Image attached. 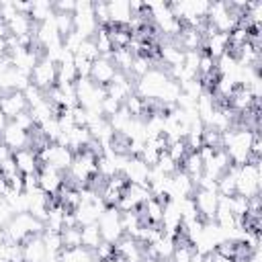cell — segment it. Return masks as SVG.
Instances as JSON below:
<instances>
[{
  "instance_id": "1",
  "label": "cell",
  "mask_w": 262,
  "mask_h": 262,
  "mask_svg": "<svg viewBox=\"0 0 262 262\" xmlns=\"http://www.w3.org/2000/svg\"><path fill=\"white\" fill-rule=\"evenodd\" d=\"M256 135H258V131L246 127L244 123H235L233 127H229L227 131L221 133V149L227 154V158L233 166H242L250 160H256L252 156Z\"/></svg>"
},
{
  "instance_id": "2",
  "label": "cell",
  "mask_w": 262,
  "mask_h": 262,
  "mask_svg": "<svg viewBox=\"0 0 262 262\" xmlns=\"http://www.w3.org/2000/svg\"><path fill=\"white\" fill-rule=\"evenodd\" d=\"M98 147L92 145L88 149H82V151H76L74 154V160L70 164V168L66 170L72 186H90L92 180L96 178V158H98Z\"/></svg>"
},
{
  "instance_id": "3",
  "label": "cell",
  "mask_w": 262,
  "mask_h": 262,
  "mask_svg": "<svg viewBox=\"0 0 262 262\" xmlns=\"http://www.w3.org/2000/svg\"><path fill=\"white\" fill-rule=\"evenodd\" d=\"M45 229L43 221L33 217L31 213H18L8 219V223L2 227V237L12 244H23L29 235H41Z\"/></svg>"
},
{
  "instance_id": "4",
  "label": "cell",
  "mask_w": 262,
  "mask_h": 262,
  "mask_svg": "<svg viewBox=\"0 0 262 262\" xmlns=\"http://www.w3.org/2000/svg\"><path fill=\"white\" fill-rule=\"evenodd\" d=\"M260 188H262L260 160H250L242 166H235V194L252 199V196H260Z\"/></svg>"
},
{
  "instance_id": "5",
  "label": "cell",
  "mask_w": 262,
  "mask_h": 262,
  "mask_svg": "<svg viewBox=\"0 0 262 262\" xmlns=\"http://www.w3.org/2000/svg\"><path fill=\"white\" fill-rule=\"evenodd\" d=\"M145 12L151 16L154 27L164 35V39H176L182 31V23L174 16L170 2H147Z\"/></svg>"
},
{
  "instance_id": "6",
  "label": "cell",
  "mask_w": 262,
  "mask_h": 262,
  "mask_svg": "<svg viewBox=\"0 0 262 262\" xmlns=\"http://www.w3.org/2000/svg\"><path fill=\"white\" fill-rule=\"evenodd\" d=\"M168 80H170V74H168L164 68L154 66V68L147 70L141 78L135 80L133 92H135L139 98H143L145 102H156L158 96H160V92H162V88L166 86Z\"/></svg>"
},
{
  "instance_id": "7",
  "label": "cell",
  "mask_w": 262,
  "mask_h": 262,
  "mask_svg": "<svg viewBox=\"0 0 262 262\" xmlns=\"http://www.w3.org/2000/svg\"><path fill=\"white\" fill-rule=\"evenodd\" d=\"M242 23V12L231 6V2H213L209 4L207 25L219 33H231Z\"/></svg>"
},
{
  "instance_id": "8",
  "label": "cell",
  "mask_w": 262,
  "mask_h": 262,
  "mask_svg": "<svg viewBox=\"0 0 262 262\" xmlns=\"http://www.w3.org/2000/svg\"><path fill=\"white\" fill-rule=\"evenodd\" d=\"M76 88V100L78 106L86 108L88 113H98L100 115V102L106 96L104 86H98L96 82H92L90 78H78L74 82Z\"/></svg>"
},
{
  "instance_id": "9",
  "label": "cell",
  "mask_w": 262,
  "mask_h": 262,
  "mask_svg": "<svg viewBox=\"0 0 262 262\" xmlns=\"http://www.w3.org/2000/svg\"><path fill=\"white\" fill-rule=\"evenodd\" d=\"M37 154H39V162L45 164V166H51L59 172L66 174V170L70 168L72 160H74V151L59 143V141H45L41 147H37Z\"/></svg>"
},
{
  "instance_id": "10",
  "label": "cell",
  "mask_w": 262,
  "mask_h": 262,
  "mask_svg": "<svg viewBox=\"0 0 262 262\" xmlns=\"http://www.w3.org/2000/svg\"><path fill=\"white\" fill-rule=\"evenodd\" d=\"M72 18H74V31L80 33L84 39H92L94 33L100 29V25L94 16V2H90V0L76 2Z\"/></svg>"
},
{
  "instance_id": "11",
  "label": "cell",
  "mask_w": 262,
  "mask_h": 262,
  "mask_svg": "<svg viewBox=\"0 0 262 262\" xmlns=\"http://www.w3.org/2000/svg\"><path fill=\"white\" fill-rule=\"evenodd\" d=\"M98 229H100V235H102V242H108V244H117L125 231H123V223H121V211L117 207H106L102 211V215L98 217L96 221Z\"/></svg>"
},
{
  "instance_id": "12",
  "label": "cell",
  "mask_w": 262,
  "mask_h": 262,
  "mask_svg": "<svg viewBox=\"0 0 262 262\" xmlns=\"http://www.w3.org/2000/svg\"><path fill=\"white\" fill-rule=\"evenodd\" d=\"M31 84L41 88L43 92H49L57 84V63L41 55L31 72Z\"/></svg>"
},
{
  "instance_id": "13",
  "label": "cell",
  "mask_w": 262,
  "mask_h": 262,
  "mask_svg": "<svg viewBox=\"0 0 262 262\" xmlns=\"http://www.w3.org/2000/svg\"><path fill=\"white\" fill-rule=\"evenodd\" d=\"M219 192L215 188H194L192 192V201H194V207L199 211V217L203 221H213L215 217V211H217V205H219Z\"/></svg>"
},
{
  "instance_id": "14",
  "label": "cell",
  "mask_w": 262,
  "mask_h": 262,
  "mask_svg": "<svg viewBox=\"0 0 262 262\" xmlns=\"http://www.w3.org/2000/svg\"><path fill=\"white\" fill-rule=\"evenodd\" d=\"M158 227L166 235H172V237H178L180 235V229H182V213H180L178 201H174V199H166L164 201V213H162V219H160V225Z\"/></svg>"
},
{
  "instance_id": "15",
  "label": "cell",
  "mask_w": 262,
  "mask_h": 262,
  "mask_svg": "<svg viewBox=\"0 0 262 262\" xmlns=\"http://www.w3.org/2000/svg\"><path fill=\"white\" fill-rule=\"evenodd\" d=\"M229 49H231L229 47V35L227 33H219L213 27L205 25V29H203V51L207 55H211L213 59H217L219 55L227 53Z\"/></svg>"
},
{
  "instance_id": "16",
  "label": "cell",
  "mask_w": 262,
  "mask_h": 262,
  "mask_svg": "<svg viewBox=\"0 0 262 262\" xmlns=\"http://www.w3.org/2000/svg\"><path fill=\"white\" fill-rule=\"evenodd\" d=\"M37 184L39 188L51 199V196H57L61 192V188L66 186V180H63V172L51 168V166H45L41 164L39 172H37Z\"/></svg>"
},
{
  "instance_id": "17",
  "label": "cell",
  "mask_w": 262,
  "mask_h": 262,
  "mask_svg": "<svg viewBox=\"0 0 262 262\" xmlns=\"http://www.w3.org/2000/svg\"><path fill=\"white\" fill-rule=\"evenodd\" d=\"M149 172H151V166L145 164L139 156H127L121 176L125 178L127 184H147Z\"/></svg>"
},
{
  "instance_id": "18",
  "label": "cell",
  "mask_w": 262,
  "mask_h": 262,
  "mask_svg": "<svg viewBox=\"0 0 262 262\" xmlns=\"http://www.w3.org/2000/svg\"><path fill=\"white\" fill-rule=\"evenodd\" d=\"M149 196H151V192H149L147 184H127L117 203V209L119 211H137Z\"/></svg>"
},
{
  "instance_id": "19",
  "label": "cell",
  "mask_w": 262,
  "mask_h": 262,
  "mask_svg": "<svg viewBox=\"0 0 262 262\" xmlns=\"http://www.w3.org/2000/svg\"><path fill=\"white\" fill-rule=\"evenodd\" d=\"M115 256L121 258L123 262H143V258L147 256V250L139 239L131 235H123L115 244Z\"/></svg>"
},
{
  "instance_id": "20",
  "label": "cell",
  "mask_w": 262,
  "mask_h": 262,
  "mask_svg": "<svg viewBox=\"0 0 262 262\" xmlns=\"http://www.w3.org/2000/svg\"><path fill=\"white\" fill-rule=\"evenodd\" d=\"M117 68H115V63H113V59H111V55H98L94 61H92V66H90V74H88V78L92 80V82H96L98 86H108L111 82H113V78L117 76Z\"/></svg>"
},
{
  "instance_id": "21",
  "label": "cell",
  "mask_w": 262,
  "mask_h": 262,
  "mask_svg": "<svg viewBox=\"0 0 262 262\" xmlns=\"http://www.w3.org/2000/svg\"><path fill=\"white\" fill-rule=\"evenodd\" d=\"M0 141L10 151H16V149H23V147H29L31 145V133L27 129H23L20 125H16L14 121H8V125L0 133Z\"/></svg>"
},
{
  "instance_id": "22",
  "label": "cell",
  "mask_w": 262,
  "mask_h": 262,
  "mask_svg": "<svg viewBox=\"0 0 262 262\" xmlns=\"http://www.w3.org/2000/svg\"><path fill=\"white\" fill-rule=\"evenodd\" d=\"M59 143L68 145L74 154H76V151H82V149H88V147H92V145H94V141H92V135H90L88 127H78V125H74V127H72V129H68L66 133H61Z\"/></svg>"
},
{
  "instance_id": "23",
  "label": "cell",
  "mask_w": 262,
  "mask_h": 262,
  "mask_svg": "<svg viewBox=\"0 0 262 262\" xmlns=\"http://www.w3.org/2000/svg\"><path fill=\"white\" fill-rule=\"evenodd\" d=\"M237 117H242V115H246V113H250V111H254L256 106H258V98L246 88V86H237L235 90H233V94L227 98V102H225Z\"/></svg>"
},
{
  "instance_id": "24",
  "label": "cell",
  "mask_w": 262,
  "mask_h": 262,
  "mask_svg": "<svg viewBox=\"0 0 262 262\" xmlns=\"http://www.w3.org/2000/svg\"><path fill=\"white\" fill-rule=\"evenodd\" d=\"M133 88H135V80L125 72H117V76L113 78V82L104 90H106V96H111L123 104L133 94Z\"/></svg>"
},
{
  "instance_id": "25",
  "label": "cell",
  "mask_w": 262,
  "mask_h": 262,
  "mask_svg": "<svg viewBox=\"0 0 262 262\" xmlns=\"http://www.w3.org/2000/svg\"><path fill=\"white\" fill-rule=\"evenodd\" d=\"M12 160H14V164H16V170H18L23 176L37 174V172H39V168H41L39 154H37V149H35L33 145L12 151Z\"/></svg>"
},
{
  "instance_id": "26",
  "label": "cell",
  "mask_w": 262,
  "mask_h": 262,
  "mask_svg": "<svg viewBox=\"0 0 262 262\" xmlns=\"http://www.w3.org/2000/svg\"><path fill=\"white\" fill-rule=\"evenodd\" d=\"M196 184L194 180L184 172V170H176L172 176H170V196L168 199H174V201H180V199H186V196H192Z\"/></svg>"
},
{
  "instance_id": "27",
  "label": "cell",
  "mask_w": 262,
  "mask_h": 262,
  "mask_svg": "<svg viewBox=\"0 0 262 262\" xmlns=\"http://www.w3.org/2000/svg\"><path fill=\"white\" fill-rule=\"evenodd\" d=\"M20 260L23 262H47V248L41 239V235H29L20 244Z\"/></svg>"
},
{
  "instance_id": "28",
  "label": "cell",
  "mask_w": 262,
  "mask_h": 262,
  "mask_svg": "<svg viewBox=\"0 0 262 262\" xmlns=\"http://www.w3.org/2000/svg\"><path fill=\"white\" fill-rule=\"evenodd\" d=\"M158 57L162 59V63L168 66L166 70H170V68H176L184 61V49L178 45L176 39H164L158 47Z\"/></svg>"
},
{
  "instance_id": "29",
  "label": "cell",
  "mask_w": 262,
  "mask_h": 262,
  "mask_svg": "<svg viewBox=\"0 0 262 262\" xmlns=\"http://www.w3.org/2000/svg\"><path fill=\"white\" fill-rule=\"evenodd\" d=\"M29 106H27V100H25V94L18 92V90H10V92H4L0 96V111L12 121L14 117H18L20 113H25Z\"/></svg>"
},
{
  "instance_id": "30",
  "label": "cell",
  "mask_w": 262,
  "mask_h": 262,
  "mask_svg": "<svg viewBox=\"0 0 262 262\" xmlns=\"http://www.w3.org/2000/svg\"><path fill=\"white\" fill-rule=\"evenodd\" d=\"M229 166H231V162H229L227 154L219 147V149H215V151L203 162V174L209 176V178H213V180H217Z\"/></svg>"
},
{
  "instance_id": "31",
  "label": "cell",
  "mask_w": 262,
  "mask_h": 262,
  "mask_svg": "<svg viewBox=\"0 0 262 262\" xmlns=\"http://www.w3.org/2000/svg\"><path fill=\"white\" fill-rule=\"evenodd\" d=\"M106 10H108V27H129L133 16L129 2L125 0L106 2Z\"/></svg>"
},
{
  "instance_id": "32",
  "label": "cell",
  "mask_w": 262,
  "mask_h": 262,
  "mask_svg": "<svg viewBox=\"0 0 262 262\" xmlns=\"http://www.w3.org/2000/svg\"><path fill=\"white\" fill-rule=\"evenodd\" d=\"M174 246H176V237L166 235V233H160L151 244L145 246V250H147V256H154V258H160V260H168L170 262V256L174 252Z\"/></svg>"
},
{
  "instance_id": "33",
  "label": "cell",
  "mask_w": 262,
  "mask_h": 262,
  "mask_svg": "<svg viewBox=\"0 0 262 262\" xmlns=\"http://www.w3.org/2000/svg\"><path fill=\"white\" fill-rule=\"evenodd\" d=\"M176 41H178V45H180L184 51H196V49H203V29L182 25V31L178 33Z\"/></svg>"
},
{
  "instance_id": "34",
  "label": "cell",
  "mask_w": 262,
  "mask_h": 262,
  "mask_svg": "<svg viewBox=\"0 0 262 262\" xmlns=\"http://www.w3.org/2000/svg\"><path fill=\"white\" fill-rule=\"evenodd\" d=\"M139 213H141V217H143L145 223L160 225V219H162V213H164V201L162 199H156V196H149L139 207Z\"/></svg>"
},
{
  "instance_id": "35",
  "label": "cell",
  "mask_w": 262,
  "mask_h": 262,
  "mask_svg": "<svg viewBox=\"0 0 262 262\" xmlns=\"http://www.w3.org/2000/svg\"><path fill=\"white\" fill-rule=\"evenodd\" d=\"M27 111L31 113V117H33V121H35V125H41L43 121H47V119H51V117H55V115L59 113V111L53 106V102L47 98V94H45V98H41L39 102L31 104Z\"/></svg>"
},
{
  "instance_id": "36",
  "label": "cell",
  "mask_w": 262,
  "mask_h": 262,
  "mask_svg": "<svg viewBox=\"0 0 262 262\" xmlns=\"http://www.w3.org/2000/svg\"><path fill=\"white\" fill-rule=\"evenodd\" d=\"M237 70H239V61H237V57H235V53L231 49L215 59V72H217V76H233L235 78Z\"/></svg>"
},
{
  "instance_id": "37",
  "label": "cell",
  "mask_w": 262,
  "mask_h": 262,
  "mask_svg": "<svg viewBox=\"0 0 262 262\" xmlns=\"http://www.w3.org/2000/svg\"><path fill=\"white\" fill-rule=\"evenodd\" d=\"M80 239H82V248L94 252L100 244H102V235L96 223H88V225H80Z\"/></svg>"
},
{
  "instance_id": "38",
  "label": "cell",
  "mask_w": 262,
  "mask_h": 262,
  "mask_svg": "<svg viewBox=\"0 0 262 262\" xmlns=\"http://www.w3.org/2000/svg\"><path fill=\"white\" fill-rule=\"evenodd\" d=\"M180 170H184L196 182V178L203 174V158H201V154L199 151H188L184 156V160L180 162Z\"/></svg>"
},
{
  "instance_id": "39",
  "label": "cell",
  "mask_w": 262,
  "mask_h": 262,
  "mask_svg": "<svg viewBox=\"0 0 262 262\" xmlns=\"http://www.w3.org/2000/svg\"><path fill=\"white\" fill-rule=\"evenodd\" d=\"M121 223H123L125 235L135 237L137 231H139V227H141L145 221H143V217H141V213H139V209H137V211H121Z\"/></svg>"
},
{
  "instance_id": "40",
  "label": "cell",
  "mask_w": 262,
  "mask_h": 262,
  "mask_svg": "<svg viewBox=\"0 0 262 262\" xmlns=\"http://www.w3.org/2000/svg\"><path fill=\"white\" fill-rule=\"evenodd\" d=\"M55 14V8H53V2H45V0H37V2H31V8H29V16L33 18V23H43L47 18H51Z\"/></svg>"
},
{
  "instance_id": "41",
  "label": "cell",
  "mask_w": 262,
  "mask_h": 262,
  "mask_svg": "<svg viewBox=\"0 0 262 262\" xmlns=\"http://www.w3.org/2000/svg\"><path fill=\"white\" fill-rule=\"evenodd\" d=\"M217 192H219L221 196H231V194H235V166H233V164L217 178Z\"/></svg>"
},
{
  "instance_id": "42",
  "label": "cell",
  "mask_w": 262,
  "mask_h": 262,
  "mask_svg": "<svg viewBox=\"0 0 262 262\" xmlns=\"http://www.w3.org/2000/svg\"><path fill=\"white\" fill-rule=\"evenodd\" d=\"M133 57H135V53H133L129 47H117V49H113V53H111V59H113L115 68H117L119 72H125V74H129V68H131Z\"/></svg>"
},
{
  "instance_id": "43",
  "label": "cell",
  "mask_w": 262,
  "mask_h": 262,
  "mask_svg": "<svg viewBox=\"0 0 262 262\" xmlns=\"http://www.w3.org/2000/svg\"><path fill=\"white\" fill-rule=\"evenodd\" d=\"M61 244H63V250H74V248H82V239H80V225L72 223V225H66L61 231Z\"/></svg>"
},
{
  "instance_id": "44",
  "label": "cell",
  "mask_w": 262,
  "mask_h": 262,
  "mask_svg": "<svg viewBox=\"0 0 262 262\" xmlns=\"http://www.w3.org/2000/svg\"><path fill=\"white\" fill-rule=\"evenodd\" d=\"M227 205H229V211L233 213V217L237 221H244L248 217V209H250V199L242 196V194H231L227 196Z\"/></svg>"
},
{
  "instance_id": "45",
  "label": "cell",
  "mask_w": 262,
  "mask_h": 262,
  "mask_svg": "<svg viewBox=\"0 0 262 262\" xmlns=\"http://www.w3.org/2000/svg\"><path fill=\"white\" fill-rule=\"evenodd\" d=\"M92 41H94V45H96V49H98L100 55H111L113 49H115V45H113V41H111L108 27H100V29L94 33Z\"/></svg>"
},
{
  "instance_id": "46",
  "label": "cell",
  "mask_w": 262,
  "mask_h": 262,
  "mask_svg": "<svg viewBox=\"0 0 262 262\" xmlns=\"http://www.w3.org/2000/svg\"><path fill=\"white\" fill-rule=\"evenodd\" d=\"M194 258V248L192 244H188L186 239H178L176 237V246H174V252L170 256V262H192Z\"/></svg>"
},
{
  "instance_id": "47",
  "label": "cell",
  "mask_w": 262,
  "mask_h": 262,
  "mask_svg": "<svg viewBox=\"0 0 262 262\" xmlns=\"http://www.w3.org/2000/svg\"><path fill=\"white\" fill-rule=\"evenodd\" d=\"M123 106L127 108V113L131 115V117H145L147 115V111H149V106H147V102L143 100V98H139L135 92L123 102Z\"/></svg>"
},
{
  "instance_id": "48",
  "label": "cell",
  "mask_w": 262,
  "mask_h": 262,
  "mask_svg": "<svg viewBox=\"0 0 262 262\" xmlns=\"http://www.w3.org/2000/svg\"><path fill=\"white\" fill-rule=\"evenodd\" d=\"M108 33H111V41H113L115 49L117 47H127L131 37H133L129 27H108Z\"/></svg>"
},
{
  "instance_id": "49",
  "label": "cell",
  "mask_w": 262,
  "mask_h": 262,
  "mask_svg": "<svg viewBox=\"0 0 262 262\" xmlns=\"http://www.w3.org/2000/svg\"><path fill=\"white\" fill-rule=\"evenodd\" d=\"M178 166H180V162L184 160V156L188 154V147H186V143H184V139H178V141H170L168 145H166V149H164Z\"/></svg>"
},
{
  "instance_id": "50",
  "label": "cell",
  "mask_w": 262,
  "mask_h": 262,
  "mask_svg": "<svg viewBox=\"0 0 262 262\" xmlns=\"http://www.w3.org/2000/svg\"><path fill=\"white\" fill-rule=\"evenodd\" d=\"M74 55H76V57H82V59H88V61H94L100 53H98V49H96V45H94L92 39H84V41L80 43V47L74 51Z\"/></svg>"
},
{
  "instance_id": "51",
  "label": "cell",
  "mask_w": 262,
  "mask_h": 262,
  "mask_svg": "<svg viewBox=\"0 0 262 262\" xmlns=\"http://www.w3.org/2000/svg\"><path fill=\"white\" fill-rule=\"evenodd\" d=\"M151 168H154V170H158V172H162V174L172 176L180 166H178V164H176V162H174L166 151H162V154H160V158H158V162H156Z\"/></svg>"
},
{
  "instance_id": "52",
  "label": "cell",
  "mask_w": 262,
  "mask_h": 262,
  "mask_svg": "<svg viewBox=\"0 0 262 262\" xmlns=\"http://www.w3.org/2000/svg\"><path fill=\"white\" fill-rule=\"evenodd\" d=\"M92 254H94V260H98V262H108V260L115 258V244L102 242Z\"/></svg>"
},
{
  "instance_id": "53",
  "label": "cell",
  "mask_w": 262,
  "mask_h": 262,
  "mask_svg": "<svg viewBox=\"0 0 262 262\" xmlns=\"http://www.w3.org/2000/svg\"><path fill=\"white\" fill-rule=\"evenodd\" d=\"M94 16L98 20L100 27H108V10H106V2H94Z\"/></svg>"
},
{
  "instance_id": "54",
  "label": "cell",
  "mask_w": 262,
  "mask_h": 262,
  "mask_svg": "<svg viewBox=\"0 0 262 262\" xmlns=\"http://www.w3.org/2000/svg\"><path fill=\"white\" fill-rule=\"evenodd\" d=\"M12 121H14V123H16V125H20V127H23V129H27V131H29V133H31V131H33V129H35V127H37V125H35V121H33V117H31V113H29V111H25V113H20V115H18V117H14V119H12Z\"/></svg>"
},
{
  "instance_id": "55",
  "label": "cell",
  "mask_w": 262,
  "mask_h": 262,
  "mask_svg": "<svg viewBox=\"0 0 262 262\" xmlns=\"http://www.w3.org/2000/svg\"><path fill=\"white\" fill-rule=\"evenodd\" d=\"M74 6H76V2L74 0H59V2H55L53 4V8H55V12H74Z\"/></svg>"
},
{
  "instance_id": "56",
  "label": "cell",
  "mask_w": 262,
  "mask_h": 262,
  "mask_svg": "<svg viewBox=\"0 0 262 262\" xmlns=\"http://www.w3.org/2000/svg\"><path fill=\"white\" fill-rule=\"evenodd\" d=\"M211 262H237V260L231 256H223L219 252H211Z\"/></svg>"
},
{
  "instance_id": "57",
  "label": "cell",
  "mask_w": 262,
  "mask_h": 262,
  "mask_svg": "<svg viewBox=\"0 0 262 262\" xmlns=\"http://www.w3.org/2000/svg\"><path fill=\"white\" fill-rule=\"evenodd\" d=\"M10 156H12V151H10V149H8V147H6V145L0 141V164H2L4 160H8Z\"/></svg>"
},
{
  "instance_id": "58",
  "label": "cell",
  "mask_w": 262,
  "mask_h": 262,
  "mask_svg": "<svg viewBox=\"0 0 262 262\" xmlns=\"http://www.w3.org/2000/svg\"><path fill=\"white\" fill-rule=\"evenodd\" d=\"M8 121H10V119H8V117H6V115H4L2 111H0V133L4 131V127L8 125Z\"/></svg>"
}]
</instances>
